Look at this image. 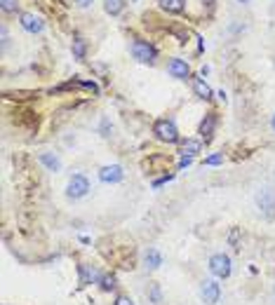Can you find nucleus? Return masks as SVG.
<instances>
[{"instance_id":"nucleus-1","label":"nucleus","mask_w":275,"mask_h":305,"mask_svg":"<svg viewBox=\"0 0 275 305\" xmlns=\"http://www.w3.org/2000/svg\"><path fill=\"white\" fill-rule=\"evenodd\" d=\"M207 270H209V275L216 279H228L231 272H233V261H231V256L224 254V251L212 254L209 261H207Z\"/></svg>"},{"instance_id":"nucleus-2","label":"nucleus","mask_w":275,"mask_h":305,"mask_svg":"<svg viewBox=\"0 0 275 305\" xmlns=\"http://www.w3.org/2000/svg\"><path fill=\"white\" fill-rule=\"evenodd\" d=\"M153 134L162 143H179L181 141V134L172 117H160V120L153 122Z\"/></svg>"},{"instance_id":"nucleus-3","label":"nucleus","mask_w":275,"mask_h":305,"mask_svg":"<svg viewBox=\"0 0 275 305\" xmlns=\"http://www.w3.org/2000/svg\"><path fill=\"white\" fill-rule=\"evenodd\" d=\"M130 49H132V56L139 64H155V59H158V49L153 47L148 40H141V38H134Z\"/></svg>"},{"instance_id":"nucleus-4","label":"nucleus","mask_w":275,"mask_h":305,"mask_svg":"<svg viewBox=\"0 0 275 305\" xmlns=\"http://www.w3.org/2000/svg\"><path fill=\"white\" fill-rule=\"evenodd\" d=\"M254 202H256V209L261 211L266 218L275 216V190L270 186H263V188L256 190Z\"/></svg>"},{"instance_id":"nucleus-5","label":"nucleus","mask_w":275,"mask_h":305,"mask_svg":"<svg viewBox=\"0 0 275 305\" xmlns=\"http://www.w3.org/2000/svg\"><path fill=\"white\" fill-rule=\"evenodd\" d=\"M90 193V178L85 174H73L66 183V197L69 200H83Z\"/></svg>"},{"instance_id":"nucleus-6","label":"nucleus","mask_w":275,"mask_h":305,"mask_svg":"<svg viewBox=\"0 0 275 305\" xmlns=\"http://www.w3.org/2000/svg\"><path fill=\"white\" fill-rule=\"evenodd\" d=\"M200 300L205 305H216L221 300V284L219 279L212 277V279H202L200 284Z\"/></svg>"},{"instance_id":"nucleus-7","label":"nucleus","mask_w":275,"mask_h":305,"mask_svg":"<svg viewBox=\"0 0 275 305\" xmlns=\"http://www.w3.org/2000/svg\"><path fill=\"white\" fill-rule=\"evenodd\" d=\"M19 24H21L24 31H28V33H40L42 26H45L42 17H38V14H33V12H21L19 14Z\"/></svg>"},{"instance_id":"nucleus-8","label":"nucleus","mask_w":275,"mask_h":305,"mask_svg":"<svg viewBox=\"0 0 275 305\" xmlns=\"http://www.w3.org/2000/svg\"><path fill=\"white\" fill-rule=\"evenodd\" d=\"M125 178V169L120 164H106L99 169V181L101 183H120Z\"/></svg>"},{"instance_id":"nucleus-9","label":"nucleus","mask_w":275,"mask_h":305,"mask_svg":"<svg viewBox=\"0 0 275 305\" xmlns=\"http://www.w3.org/2000/svg\"><path fill=\"white\" fill-rule=\"evenodd\" d=\"M167 73L172 75V78H177V80H188V78H191V68H188V64H186L184 59L174 56V59H170V64H167Z\"/></svg>"},{"instance_id":"nucleus-10","label":"nucleus","mask_w":275,"mask_h":305,"mask_svg":"<svg viewBox=\"0 0 275 305\" xmlns=\"http://www.w3.org/2000/svg\"><path fill=\"white\" fill-rule=\"evenodd\" d=\"M99 275H101V272H96L92 265L80 263L78 265V284H80V289H83V286H90V284H96V282H99Z\"/></svg>"},{"instance_id":"nucleus-11","label":"nucleus","mask_w":275,"mask_h":305,"mask_svg":"<svg viewBox=\"0 0 275 305\" xmlns=\"http://www.w3.org/2000/svg\"><path fill=\"white\" fill-rule=\"evenodd\" d=\"M202 150V141L200 139H181L179 141V155L181 157H195Z\"/></svg>"},{"instance_id":"nucleus-12","label":"nucleus","mask_w":275,"mask_h":305,"mask_svg":"<svg viewBox=\"0 0 275 305\" xmlns=\"http://www.w3.org/2000/svg\"><path fill=\"white\" fill-rule=\"evenodd\" d=\"M162 263H165V258H162V254H160L155 247H148V249L144 251V268L146 270H158Z\"/></svg>"},{"instance_id":"nucleus-13","label":"nucleus","mask_w":275,"mask_h":305,"mask_svg":"<svg viewBox=\"0 0 275 305\" xmlns=\"http://www.w3.org/2000/svg\"><path fill=\"white\" fill-rule=\"evenodd\" d=\"M216 122H219V117H216V113H207L205 117H202V122H200L198 132L202 136H205V141H209L214 136V129H216Z\"/></svg>"},{"instance_id":"nucleus-14","label":"nucleus","mask_w":275,"mask_h":305,"mask_svg":"<svg viewBox=\"0 0 275 305\" xmlns=\"http://www.w3.org/2000/svg\"><path fill=\"white\" fill-rule=\"evenodd\" d=\"M38 162H40L47 171H54V174L62 169V160H59L54 153H49V150H45V153H38Z\"/></svg>"},{"instance_id":"nucleus-15","label":"nucleus","mask_w":275,"mask_h":305,"mask_svg":"<svg viewBox=\"0 0 275 305\" xmlns=\"http://www.w3.org/2000/svg\"><path fill=\"white\" fill-rule=\"evenodd\" d=\"M193 92H195V96L198 99H202V101H209L214 96V92H212V87L207 85L202 78H193Z\"/></svg>"},{"instance_id":"nucleus-16","label":"nucleus","mask_w":275,"mask_h":305,"mask_svg":"<svg viewBox=\"0 0 275 305\" xmlns=\"http://www.w3.org/2000/svg\"><path fill=\"white\" fill-rule=\"evenodd\" d=\"M146 298H148V303H151V305H162V303H165L162 286H160L158 282H151V284H148V289H146Z\"/></svg>"},{"instance_id":"nucleus-17","label":"nucleus","mask_w":275,"mask_h":305,"mask_svg":"<svg viewBox=\"0 0 275 305\" xmlns=\"http://www.w3.org/2000/svg\"><path fill=\"white\" fill-rule=\"evenodd\" d=\"M96 284H99V289H101V291L111 293V291H116V289H118V277L113 275V272H101Z\"/></svg>"},{"instance_id":"nucleus-18","label":"nucleus","mask_w":275,"mask_h":305,"mask_svg":"<svg viewBox=\"0 0 275 305\" xmlns=\"http://www.w3.org/2000/svg\"><path fill=\"white\" fill-rule=\"evenodd\" d=\"M71 52H73V59L76 61H85V56H87V42H85V38H76L73 45H71Z\"/></svg>"},{"instance_id":"nucleus-19","label":"nucleus","mask_w":275,"mask_h":305,"mask_svg":"<svg viewBox=\"0 0 275 305\" xmlns=\"http://www.w3.org/2000/svg\"><path fill=\"white\" fill-rule=\"evenodd\" d=\"M160 7L170 14H179L186 10V0H160Z\"/></svg>"},{"instance_id":"nucleus-20","label":"nucleus","mask_w":275,"mask_h":305,"mask_svg":"<svg viewBox=\"0 0 275 305\" xmlns=\"http://www.w3.org/2000/svg\"><path fill=\"white\" fill-rule=\"evenodd\" d=\"M103 10L111 17H118L125 10V0H103Z\"/></svg>"},{"instance_id":"nucleus-21","label":"nucleus","mask_w":275,"mask_h":305,"mask_svg":"<svg viewBox=\"0 0 275 305\" xmlns=\"http://www.w3.org/2000/svg\"><path fill=\"white\" fill-rule=\"evenodd\" d=\"M228 244L233 249H240V228H231V232H228Z\"/></svg>"},{"instance_id":"nucleus-22","label":"nucleus","mask_w":275,"mask_h":305,"mask_svg":"<svg viewBox=\"0 0 275 305\" xmlns=\"http://www.w3.org/2000/svg\"><path fill=\"white\" fill-rule=\"evenodd\" d=\"M205 167H219V164H224V153H214V155L205 157Z\"/></svg>"},{"instance_id":"nucleus-23","label":"nucleus","mask_w":275,"mask_h":305,"mask_svg":"<svg viewBox=\"0 0 275 305\" xmlns=\"http://www.w3.org/2000/svg\"><path fill=\"white\" fill-rule=\"evenodd\" d=\"M0 7H3V12H17L19 0H0Z\"/></svg>"},{"instance_id":"nucleus-24","label":"nucleus","mask_w":275,"mask_h":305,"mask_svg":"<svg viewBox=\"0 0 275 305\" xmlns=\"http://www.w3.org/2000/svg\"><path fill=\"white\" fill-rule=\"evenodd\" d=\"M172 178H174V174H162L160 178H155V181H153V188H160V186H165V183H170Z\"/></svg>"},{"instance_id":"nucleus-25","label":"nucleus","mask_w":275,"mask_h":305,"mask_svg":"<svg viewBox=\"0 0 275 305\" xmlns=\"http://www.w3.org/2000/svg\"><path fill=\"white\" fill-rule=\"evenodd\" d=\"M99 129H101V136H111V125L106 117H101V125H99Z\"/></svg>"},{"instance_id":"nucleus-26","label":"nucleus","mask_w":275,"mask_h":305,"mask_svg":"<svg viewBox=\"0 0 275 305\" xmlns=\"http://www.w3.org/2000/svg\"><path fill=\"white\" fill-rule=\"evenodd\" d=\"M113 305H134V300H132L130 296H118Z\"/></svg>"},{"instance_id":"nucleus-27","label":"nucleus","mask_w":275,"mask_h":305,"mask_svg":"<svg viewBox=\"0 0 275 305\" xmlns=\"http://www.w3.org/2000/svg\"><path fill=\"white\" fill-rule=\"evenodd\" d=\"M191 162H193V157H181V160H179V169H186V167H191Z\"/></svg>"},{"instance_id":"nucleus-28","label":"nucleus","mask_w":275,"mask_h":305,"mask_svg":"<svg viewBox=\"0 0 275 305\" xmlns=\"http://www.w3.org/2000/svg\"><path fill=\"white\" fill-rule=\"evenodd\" d=\"M76 5H78V7H90L92 0H76Z\"/></svg>"},{"instance_id":"nucleus-29","label":"nucleus","mask_w":275,"mask_h":305,"mask_svg":"<svg viewBox=\"0 0 275 305\" xmlns=\"http://www.w3.org/2000/svg\"><path fill=\"white\" fill-rule=\"evenodd\" d=\"M270 129H273V132H275V115L270 117Z\"/></svg>"},{"instance_id":"nucleus-30","label":"nucleus","mask_w":275,"mask_h":305,"mask_svg":"<svg viewBox=\"0 0 275 305\" xmlns=\"http://www.w3.org/2000/svg\"><path fill=\"white\" fill-rule=\"evenodd\" d=\"M238 3H252V0H238Z\"/></svg>"}]
</instances>
